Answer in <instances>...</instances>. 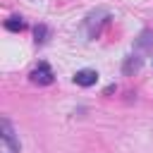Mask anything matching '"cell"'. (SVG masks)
Wrapping results in <instances>:
<instances>
[{"label": "cell", "mask_w": 153, "mask_h": 153, "mask_svg": "<svg viewBox=\"0 0 153 153\" xmlns=\"http://www.w3.org/2000/svg\"><path fill=\"white\" fill-rule=\"evenodd\" d=\"M139 67H141V57L129 55V57H127V62H124V74H131V72H136Z\"/></svg>", "instance_id": "5b68a950"}, {"label": "cell", "mask_w": 153, "mask_h": 153, "mask_svg": "<svg viewBox=\"0 0 153 153\" xmlns=\"http://www.w3.org/2000/svg\"><path fill=\"white\" fill-rule=\"evenodd\" d=\"M2 153H19V141L14 139L7 120H2Z\"/></svg>", "instance_id": "7a4b0ae2"}, {"label": "cell", "mask_w": 153, "mask_h": 153, "mask_svg": "<svg viewBox=\"0 0 153 153\" xmlns=\"http://www.w3.org/2000/svg\"><path fill=\"white\" fill-rule=\"evenodd\" d=\"M45 33H48V29H45L43 24H38V26H36V43H43V41H45Z\"/></svg>", "instance_id": "8992f818"}, {"label": "cell", "mask_w": 153, "mask_h": 153, "mask_svg": "<svg viewBox=\"0 0 153 153\" xmlns=\"http://www.w3.org/2000/svg\"><path fill=\"white\" fill-rule=\"evenodd\" d=\"M96 81H98V72L96 69H79L74 74V84H79V86H93Z\"/></svg>", "instance_id": "3957f363"}, {"label": "cell", "mask_w": 153, "mask_h": 153, "mask_svg": "<svg viewBox=\"0 0 153 153\" xmlns=\"http://www.w3.org/2000/svg\"><path fill=\"white\" fill-rule=\"evenodd\" d=\"M31 81L33 84H38V86H48V84H53L55 81V74H53V69L48 67V62H41L36 69H31Z\"/></svg>", "instance_id": "6da1fadb"}, {"label": "cell", "mask_w": 153, "mask_h": 153, "mask_svg": "<svg viewBox=\"0 0 153 153\" xmlns=\"http://www.w3.org/2000/svg\"><path fill=\"white\" fill-rule=\"evenodd\" d=\"M5 29H7V31H24L26 24H24L22 17H10V19L5 22Z\"/></svg>", "instance_id": "277c9868"}]
</instances>
